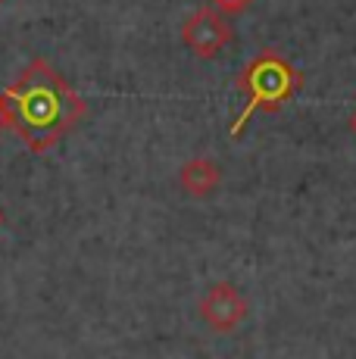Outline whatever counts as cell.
Masks as SVG:
<instances>
[{
  "instance_id": "cell-1",
  "label": "cell",
  "mask_w": 356,
  "mask_h": 359,
  "mask_svg": "<svg viewBox=\"0 0 356 359\" xmlns=\"http://www.w3.org/2000/svg\"><path fill=\"white\" fill-rule=\"evenodd\" d=\"M4 94L13 113V131L32 154L57 147L88 113L81 94L41 57L32 60Z\"/></svg>"
},
{
  "instance_id": "cell-2",
  "label": "cell",
  "mask_w": 356,
  "mask_h": 359,
  "mask_svg": "<svg viewBox=\"0 0 356 359\" xmlns=\"http://www.w3.org/2000/svg\"><path fill=\"white\" fill-rule=\"evenodd\" d=\"M238 88L244 91L247 103L238 113V119L231 122V137H241L247 122L256 113H278V109H285V103H291L300 88H303V75L278 50H263L241 69Z\"/></svg>"
},
{
  "instance_id": "cell-3",
  "label": "cell",
  "mask_w": 356,
  "mask_h": 359,
  "mask_svg": "<svg viewBox=\"0 0 356 359\" xmlns=\"http://www.w3.org/2000/svg\"><path fill=\"white\" fill-rule=\"evenodd\" d=\"M182 41L197 60H216L231 44V25L216 6H200L184 19Z\"/></svg>"
},
{
  "instance_id": "cell-4",
  "label": "cell",
  "mask_w": 356,
  "mask_h": 359,
  "mask_svg": "<svg viewBox=\"0 0 356 359\" xmlns=\"http://www.w3.org/2000/svg\"><path fill=\"white\" fill-rule=\"evenodd\" d=\"M200 319L203 325L216 334H225V331H235L247 319V297L238 291L228 281H219L207 294L200 297Z\"/></svg>"
},
{
  "instance_id": "cell-5",
  "label": "cell",
  "mask_w": 356,
  "mask_h": 359,
  "mask_svg": "<svg viewBox=\"0 0 356 359\" xmlns=\"http://www.w3.org/2000/svg\"><path fill=\"white\" fill-rule=\"evenodd\" d=\"M178 184H182L184 194L203 200L222 184V169H219L216 160H207V156H194L178 169Z\"/></svg>"
},
{
  "instance_id": "cell-6",
  "label": "cell",
  "mask_w": 356,
  "mask_h": 359,
  "mask_svg": "<svg viewBox=\"0 0 356 359\" xmlns=\"http://www.w3.org/2000/svg\"><path fill=\"white\" fill-rule=\"evenodd\" d=\"M210 4H213L222 16H241L244 10H250L253 0H210Z\"/></svg>"
},
{
  "instance_id": "cell-7",
  "label": "cell",
  "mask_w": 356,
  "mask_h": 359,
  "mask_svg": "<svg viewBox=\"0 0 356 359\" xmlns=\"http://www.w3.org/2000/svg\"><path fill=\"white\" fill-rule=\"evenodd\" d=\"M13 128V113H10V103H6V94H0V137Z\"/></svg>"
},
{
  "instance_id": "cell-8",
  "label": "cell",
  "mask_w": 356,
  "mask_h": 359,
  "mask_svg": "<svg viewBox=\"0 0 356 359\" xmlns=\"http://www.w3.org/2000/svg\"><path fill=\"white\" fill-rule=\"evenodd\" d=\"M350 131H353V137H356V109H353V116H350Z\"/></svg>"
},
{
  "instance_id": "cell-9",
  "label": "cell",
  "mask_w": 356,
  "mask_h": 359,
  "mask_svg": "<svg viewBox=\"0 0 356 359\" xmlns=\"http://www.w3.org/2000/svg\"><path fill=\"white\" fill-rule=\"evenodd\" d=\"M0 222H4V212H0Z\"/></svg>"
},
{
  "instance_id": "cell-10",
  "label": "cell",
  "mask_w": 356,
  "mask_h": 359,
  "mask_svg": "<svg viewBox=\"0 0 356 359\" xmlns=\"http://www.w3.org/2000/svg\"><path fill=\"white\" fill-rule=\"evenodd\" d=\"M0 4H4V0H0Z\"/></svg>"
}]
</instances>
